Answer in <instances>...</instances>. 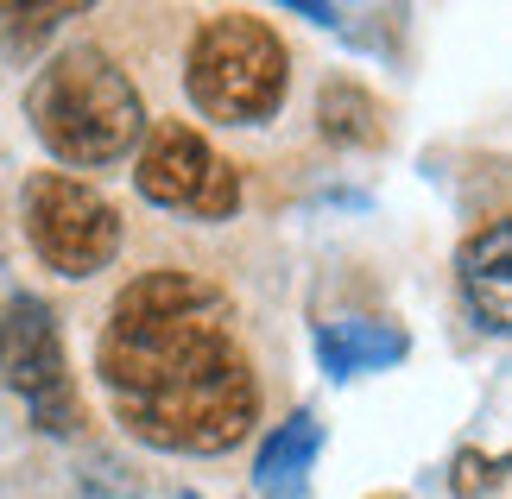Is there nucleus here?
Here are the masks:
<instances>
[{
    "mask_svg": "<svg viewBox=\"0 0 512 499\" xmlns=\"http://www.w3.org/2000/svg\"><path fill=\"white\" fill-rule=\"evenodd\" d=\"M0 379L32 405V424L45 436H76L83 430V405L70 386V361H64V335L45 297L19 291L0 310Z\"/></svg>",
    "mask_w": 512,
    "mask_h": 499,
    "instance_id": "obj_5",
    "label": "nucleus"
},
{
    "mask_svg": "<svg viewBox=\"0 0 512 499\" xmlns=\"http://www.w3.org/2000/svg\"><path fill=\"white\" fill-rule=\"evenodd\" d=\"M184 89L209 121L228 127H260L285 108L291 89V51L279 45V32L253 13H215L203 19V32L190 38L184 57Z\"/></svg>",
    "mask_w": 512,
    "mask_h": 499,
    "instance_id": "obj_3",
    "label": "nucleus"
},
{
    "mask_svg": "<svg viewBox=\"0 0 512 499\" xmlns=\"http://www.w3.org/2000/svg\"><path fill=\"white\" fill-rule=\"evenodd\" d=\"M317 133L336 139V146H380L386 139L380 102H373L354 76H336V83H323V95H317Z\"/></svg>",
    "mask_w": 512,
    "mask_h": 499,
    "instance_id": "obj_10",
    "label": "nucleus"
},
{
    "mask_svg": "<svg viewBox=\"0 0 512 499\" xmlns=\"http://www.w3.org/2000/svg\"><path fill=\"white\" fill-rule=\"evenodd\" d=\"M26 241L51 272L95 278L121 253V209L70 171H38L26 177Z\"/></svg>",
    "mask_w": 512,
    "mask_h": 499,
    "instance_id": "obj_4",
    "label": "nucleus"
},
{
    "mask_svg": "<svg viewBox=\"0 0 512 499\" xmlns=\"http://www.w3.org/2000/svg\"><path fill=\"white\" fill-rule=\"evenodd\" d=\"M411 354L399 323H367V316H348V323H323L317 329V361L329 379H354L373 367H399Z\"/></svg>",
    "mask_w": 512,
    "mask_h": 499,
    "instance_id": "obj_8",
    "label": "nucleus"
},
{
    "mask_svg": "<svg viewBox=\"0 0 512 499\" xmlns=\"http://www.w3.org/2000/svg\"><path fill=\"white\" fill-rule=\"evenodd\" d=\"M133 184H140L146 203L196 215V222H228V215L241 209V171H234L190 121L146 127V152H140Z\"/></svg>",
    "mask_w": 512,
    "mask_h": 499,
    "instance_id": "obj_6",
    "label": "nucleus"
},
{
    "mask_svg": "<svg viewBox=\"0 0 512 499\" xmlns=\"http://www.w3.org/2000/svg\"><path fill=\"white\" fill-rule=\"evenodd\" d=\"M456 272H462L468 304H475V323L487 335H506V323H512V228L494 222L487 234H475L456 253Z\"/></svg>",
    "mask_w": 512,
    "mask_h": 499,
    "instance_id": "obj_7",
    "label": "nucleus"
},
{
    "mask_svg": "<svg viewBox=\"0 0 512 499\" xmlns=\"http://www.w3.org/2000/svg\"><path fill=\"white\" fill-rule=\"evenodd\" d=\"M500 455H475V449H462L456 455V468H449V493L456 499H481V493H494L500 487Z\"/></svg>",
    "mask_w": 512,
    "mask_h": 499,
    "instance_id": "obj_12",
    "label": "nucleus"
},
{
    "mask_svg": "<svg viewBox=\"0 0 512 499\" xmlns=\"http://www.w3.org/2000/svg\"><path fill=\"white\" fill-rule=\"evenodd\" d=\"M95 373L127 436L165 455H228L260 424V379L234 342L228 291L184 266H152L114 297Z\"/></svg>",
    "mask_w": 512,
    "mask_h": 499,
    "instance_id": "obj_1",
    "label": "nucleus"
},
{
    "mask_svg": "<svg viewBox=\"0 0 512 499\" xmlns=\"http://www.w3.org/2000/svg\"><path fill=\"white\" fill-rule=\"evenodd\" d=\"M76 13L83 7H70V0H51V7H0V51H7L13 64H26V57Z\"/></svg>",
    "mask_w": 512,
    "mask_h": 499,
    "instance_id": "obj_11",
    "label": "nucleus"
},
{
    "mask_svg": "<svg viewBox=\"0 0 512 499\" xmlns=\"http://www.w3.org/2000/svg\"><path fill=\"white\" fill-rule=\"evenodd\" d=\"M317 449H323V424H317V417H310V411L285 417V424L266 436L260 462H253V487H260V499H304Z\"/></svg>",
    "mask_w": 512,
    "mask_h": 499,
    "instance_id": "obj_9",
    "label": "nucleus"
},
{
    "mask_svg": "<svg viewBox=\"0 0 512 499\" xmlns=\"http://www.w3.org/2000/svg\"><path fill=\"white\" fill-rule=\"evenodd\" d=\"M26 121L45 139L51 158H64L76 171L114 165L140 146L146 133V102L133 89V76L114 64L108 51L76 45L57 51L26 89Z\"/></svg>",
    "mask_w": 512,
    "mask_h": 499,
    "instance_id": "obj_2",
    "label": "nucleus"
}]
</instances>
